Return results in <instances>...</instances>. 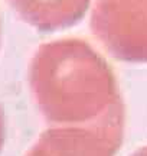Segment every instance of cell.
I'll list each match as a JSON object with an SVG mask.
<instances>
[{
    "label": "cell",
    "instance_id": "8992f818",
    "mask_svg": "<svg viewBox=\"0 0 147 156\" xmlns=\"http://www.w3.org/2000/svg\"><path fill=\"white\" fill-rule=\"evenodd\" d=\"M130 156H147V146H143L140 149H137V151Z\"/></svg>",
    "mask_w": 147,
    "mask_h": 156
},
{
    "label": "cell",
    "instance_id": "3957f363",
    "mask_svg": "<svg viewBox=\"0 0 147 156\" xmlns=\"http://www.w3.org/2000/svg\"><path fill=\"white\" fill-rule=\"evenodd\" d=\"M124 110L87 126H51L25 156H115L124 136Z\"/></svg>",
    "mask_w": 147,
    "mask_h": 156
},
{
    "label": "cell",
    "instance_id": "277c9868",
    "mask_svg": "<svg viewBox=\"0 0 147 156\" xmlns=\"http://www.w3.org/2000/svg\"><path fill=\"white\" fill-rule=\"evenodd\" d=\"M91 0H12L25 22L42 32H56L81 20Z\"/></svg>",
    "mask_w": 147,
    "mask_h": 156
},
{
    "label": "cell",
    "instance_id": "5b68a950",
    "mask_svg": "<svg viewBox=\"0 0 147 156\" xmlns=\"http://www.w3.org/2000/svg\"><path fill=\"white\" fill-rule=\"evenodd\" d=\"M5 133H6L5 113H3V108H2V106H0V151H2L3 143H5Z\"/></svg>",
    "mask_w": 147,
    "mask_h": 156
},
{
    "label": "cell",
    "instance_id": "6da1fadb",
    "mask_svg": "<svg viewBox=\"0 0 147 156\" xmlns=\"http://www.w3.org/2000/svg\"><path fill=\"white\" fill-rule=\"evenodd\" d=\"M28 84L51 126L94 124L124 110L113 68L84 39L40 45L29 62Z\"/></svg>",
    "mask_w": 147,
    "mask_h": 156
},
{
    "label": "cell",
    "instance_id": "7a4b0ae2",
    "mask_svg": "<svg viewBox=\"0 0 147 156\" xmlns=\"http://www.w3.org/2000/svg\"><path fill=\"white\" fill-rule=\"evenodd\" d=\"M91 30L113 58L147 64V0H97Z\"/></svg>",
    "mask_w": 147,
    "mask_h": 156
}]
</instances>
